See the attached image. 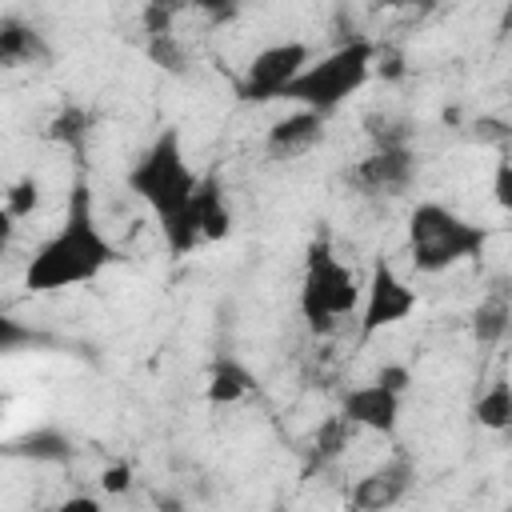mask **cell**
I'll return each mask as SVG.
<instances>
[{"label": "cell", "mask_w": 512, "mask_h": 512, "mask_svg": "<svg viewBox=\"0 0 512 512\" xmlns=\"http://www.w3.org/2000/svg\"><path fill=\"white\" fill-rule=\"evenodd\" d=\"M116 260H120V248L104 236V228L96 220L92 188L80 176L72 184V192H68L60 228L32 252V260L24 268V288L28 292L80 288V284H92L96 276H104Z\"/></svg>", "instance_id": "6da1fadb"}, {"label": "cell", "mask_w": 512, "mask_h": 512, "mask_svg": "<svg viewBox=\"0 0 512 512\" xmlns=\"http://www.w3.org/2000/svg\"><path fill=\"white\" fill-rule=\"evenodd\" d=\"M488 248V228L464 220L448 204L420 200L408 212V260L416 272H448L456 264L476 260Z\"/></svg>", "instance_id": "7a4b0ae2"}, {"label": "cell", "mask_w": 512, "mask_h": 512, "mask_svg": "<svg viewBox=\"0 0 512 512\" xmlns=\"http://www.w3.org/2000/svg\"><path fill=\"white\" fill-rule=\"evenodd\" d=\"M200 188V172L184 156V136L180 128H160V136L136 156L128 168V192L156 216L168 220L176 216Z\"/></svg>", "instance_id": "3957f363"}, {"label": "cell", "mask_w": 512, "mask_h": 512, "mask_svg": "<svg viewBox=\"0 0 512 512\" xmlns=\"http://www.w3.org/2000/svg\"><path fill=\"white\" fill-rule=\"evenodd\" d=\"M372 64H376V44L372 40H364V36L344 40L332 52L312 56L308 68L288 84L284 100H292L296 108H312V112L332 116L344 100H352L368 84Z\"/></svg>", "instance_id": "277c9868"}, {"label": "cell", "mask_w": 512, "mask_h": 512, "mask_svg": "<svg viewBox=\"0 0 512 512\" xmlns=\"http://www.w3.org/2000/svg\"><path fill=\"white\" fill-rule=\"evenodd\" d=\"M360 284L352 268L336 256L328 236H316L304 256V280H300V316L316 336L336 332L348 316L360 312Z\"/></svg>", "instance_id": "5b68a950"}, {"label": "cell", "mask_w": 512, "mask_h": 512, "mask_svg": "<svg viewBox=\"0 0 512 512\" xmlns=\"http://www.w3.org/2000/svg\"><path fill=\"white\" fill-rule=\"evenodd\" d=\"M312 60V48L304 40H280V44H268L260 48L244 72H240V84H236V96L248 100V104H268V100H284L288 84L308 68Z\"/></svg>", "instance_id": "8992f818"}, {"label": "cell", "mask_w": 512, "mask_h": 512, "mask_svg": "<svg viewBox=\"0 0 512 512\" xmlns=\"http://www.w3.org/2000/svg\"><path fill=\"white\" fill-rule=\"evenodd\" d=\"M416 304H420L416 288L384 256L372 260V272H368V284H364V300H360V344H368L384 328L404 324L416 312Z\"/></svg>", "instance_id": "52a82bcc"}, {"label": "cell", "mask_w": 512, "mask_h": 512, "mask_svg": "<svg viewBox=\"0 0 512 512\" xmlns=\"http://www.w3.org/2000/svg\"><path fill=\"white\" fill-rule=\"evenodd\" d=\"M400 404H404V392L388 388L384 380H364L356 388H348L340 396V412L360 428V432H380V436H392L396 424H400Z\"/></svg>", "instance_id": "ba28073f"}, {"label": "cell", "mask_w": 512, "mask_h": 512, "mask_svg": "<svg viewBox=\"0 0 512 512\" xmlns=\"http://www.w3.org/2000/svg\"><path fill=\"white\" fill-rule=\"evenodd\" d=\"M416 176V156L408 144H376L372 156H364L352 168V180L372 196H400Z\"/></svg>", "instance_id": "9c48e42d"}, {"label": "cell", "mask_w": 512, "mask_h": 512, "mask_svg": "<svg viewBox=\"0 0 512 512\" xmlns=\"http://www.w3.org/2000/svg\"><path fill=\"white\" fill-rule=\"evenodd\" d=\"M412 460L404 456V452H396L392 460H384L380 468H372L364 480H356V488H352V504L356 508H392V504H400L404 496H408V488H412Z\"/></svg>", "instance_id": "30bf717a"}, {"label": "cell", "mask_w": 512, "mask_h": 512, "mask_svg": "<svg viewBox=\"0 0 512 512\" xmlns=\"http://www.w3.org/2000/svg\"><path fill=\"white\" fill-rule=\"evenodd\" d=\"M324 112H312V108H296L288 112L284 120H276L268 128V148L276 156H300L308 148H316L324 140Z\"/></svg>", "instance_id": "8fae6325"}, {"label": "cell", "mask_w": 512, "mask_h": 512, "mask_svg": "<svg viewBox=\"0 0 512 512\" xmlns=\"http://www.w3.org/2000/svg\"><path fill=\"white\" fill-rule=\"evenodd\" d=\"M252 392H256V372L240 356H216L212 360V372H208V384H204V400L212 408L240 404Z\"/></svg>", "instance_id": "7c38bea8"}, {"label": "cell", "mask_w": 512, "mask_h": 512, "mask_svg": "<svg viewBox=\"0 0 512 512\" xmlns=\"http://www.w3.org/2000/svg\"><path fill=\"white\" fill-rule=\"evenodd\" d=\"M508 328H512V284L496 280L472 308V336H476V344L492 348L508 336Z\"/></svg>", "instance_id": "4fadbf2b"}, {"label": "cell", "mask_w": 512, "mask_h": 512, "mask_svg": "<svg viewBox=\"0 0 512 512\" xmlns=\"http://www.w3.org/2000/svg\"><path fill=\"white\" fill-rule=\"evenodd\" d=\"M196 204V216H200V228H204V244H216L232 232V208H228V196H224V184L220 176H200V188L192 196Z\"/></svg>", "instance_id": "5bb4252c"}, {"label": "cell", "mask_w": 512, "mask_h": 512, "mask_svg": "<svg viewBox=\"0 0 512 512\" xmlns=\"http://www.w3.org/2000/svg\"><path fill=\"white\" fill-rule=\"evenodd\" d=\"M48 60V44L32 24H20L16 16H8L0 24V64L4 68H20V64H40Z\"/></svg>", "instance_id": "9a60e30c"}, {"label": "cell", "mask_w": 512, "mask_h": 512, "mask_svg": "<svg viewBox=\"0 0 512 512\" xmlns=\"http://www.w3.org/2000/svg\"><path fill=\"white\" fill-rule=\"evenodd\" d=\"M472 420L488 432H508L512 428V384L508 380H492L476 404H472Z\"/></svg>", "instance_id": "2e32d148"}, {"label": "cell", "mask_w": 512, "mask_h": 512, "mask_svg": "<svg viewBox=\"0 0 512 512\" xmlns=\"http://www.w3.org/2000/svg\"><path fill=\"white\" fill-rule=\"evenodd\" d=\"M360 428L344 416V412H336V416H328L324 424H320V432H316V440H312V456L320 460V464H328L332 456H340L344 448H348V440L356 436Z\"/></svg>", "instance_id": "e0dca14e"}, {"label": "cell", "mask_w": 512, "mask_h": 512, "mask_svg": "<svg viewBox=\"0 0 512 512\" xmlns=\"http://www.w3.org/2000/svg\"><path fill=\"white\" fill-rule=\"evenodd\" d=\"M48 136H52L56 144L80 148V144H84V136H88V112H84V108H76V104L60 108V112L52 116V124H48Z\"/></svg>", "instance_id": "ac0fdd59"}, {"label": "cell", "mask_w": 512, "mask_h": 512, "mask_svg": "<svg viewBox=\"0 0 512 512\" xmlns=\"http://www.w3.org/2000/svg\"><path fill=\"white\" fill-rule=\"evenodd\" d=\"M36 204H40V180H36V176H20V180L8 188V196H4V212H8V220H24V216H32Z\"/></svg>", "instance_id": "d6986e66"}, {"label": "cell", "mask_w": 512, "mask_h": 512, "mask_svg": "<svg viewBox=\"0 0 512 512\" xmlns=\"http://www.w3.org/2000/svg\"><path fill=\"white\" fill-rule=\"evenodd\" d=\"M28 448V456H36V460H64L68 456V440L60 436V432H36V436H28L24 440Z\"/></svg>", "instance_id": "ffe728a7"}, {"label": "cell", "mask_w": 512, "mask_h": 512, "mask_svg": "<svg viewBox=\"0 0 512 512\" xmlns=\"http://www.w3.org/2000/svg\"><path fill=\"white\" fill-rule=\"evenodd\" d=\"M492 196L504 212H512V160H500L496 164V176H492Z\"/></svg>", "instance_id": "44dd1931"}, {"label": "cell", "mask_w": 512, "mask_h": 512, "mask_svg": "<svg viewBox=\"0 0 512 512\" xmlns=\"http://www.w3.org/2000/svg\"><path fill=\"white\" fill-rule=\"evenodd\" d=\"M376 380H384V384L396 388V392H408V384H412V368H408V364H380Z\"/></svg>", "instance_id": "7402d4cb"}, {"label": "cell", "mask_w": 512, "mask_h": 512, "mask_svg": "<svg viewBox=\"0 0 512 512\" xmlns=\"http://www.w3.org/2000/svg\"><path fill=\"white\" fill-rule=\"evenodd\" d=\"M128 480H132V468H128V464H116V468L104 472V488H108V492H124Z\"/></svg>", "instance_id": "603a6c76"}, {"label": "cell", "mask_w": 512, "mask_h": 512, "mask_svg": "<svg viewBox=\"0 0 512 512\" xmlns=\"http://www.w3.org/2000/svg\"><path fill=\"white\" fill-rule=\"evenodd\" d=\"M380 8H408V4H424V0H376Z\"/></svg>", "instance_id": "cb8c5ba5"}, {"label": "cell", "mask_w": 512, "mask_h": 512, "mask_svg": "<svg viewBox=\"0 0 512 512\" xmlns=\"http://www.w3.org/2000/svg\"><path fill=\"white\" fill-rule=\"evenodd\" d=\"M224 4H228V0H196V8H216V12H220Z\"/></svg>", "instance_id": "d4e9b609"}]
</instances>
